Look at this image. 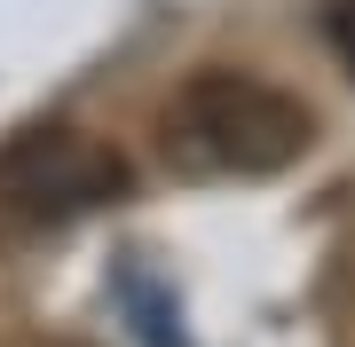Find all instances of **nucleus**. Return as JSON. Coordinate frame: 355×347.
I'll return each mask as SVG.
<instances>
[{
  "instance_id": "1",
  "label": "nucleus",
  "mask_w": 355,
  "mask_h": 347,
  "mask_svg": "<svg viewBox=\"0 0 355 347\" xmlns=\"http://www.w3.org/2000/svg\"><path fill=\"white\" fill-rule=\"evenodd\" d=\"M316 142V111L261 71H190L158 103V158L182 181L205 174H284Z\"/></svg>"
},
{
  "instance_id": "2",
  "label": "nucleus",
  "mask_w": 355,
  "mask_h": 347,
  "mask_svg": "<svg viewBox=\"0 0 355 347\" xmlns=\"http://www.w3.org/2000/svg\"><path fill=\"white\" fill-rule=\"evenodd\" d=\"M127 158L87 127H32L0 150V213L16 221H79L111 197H127Z\"/></svg>"
},
{
  "instance_id": "3",
  "label": "nucleus",
  "mask_w": 355,
  "mask_h": 347,
  "mask_svg": "<svg viewBox=\"0 0 355 347\" xmlns=\"http://www.w3.org/2000/svg\"><path fill=\"white\" fill-rule=\"evenodd\" d=\"M331 48H340V64L355 71V0H340V8H331Z\"/></svg>"
}]
</instances>
